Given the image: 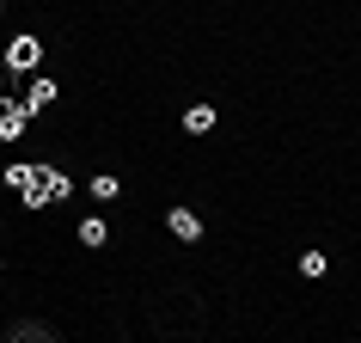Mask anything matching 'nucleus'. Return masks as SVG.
<instances>
[{
    "label": "nucleus",
    "mask_w": 361,
    "mask_h": 343,
    "mask_svg": "<svg viewBox=\"0 0 361 343\" xmlns=\"http://www.w3.org/2000/svg\"><path fill=\"white\" fill-rule=\"evenodd\" d=\"M6 184L25 196V209H49V203L74 196V178L56 172V166H6Z\"/></svg>",
    "instance_id": "obj_1"
},
{
    "label": "nucleus",
    "mask_w": 361,
    "mask_h": 343,
    "mask_svg": "<svg viewBox=\"0 0 361 343\" xmlns=\"http://www.w3.org/2000/svg\"><path fill=\"white\" fill-rule=\"evenodd\" d=\"M37 61H43V43L31 31H19V37L6 43V74H37Z\"/></svg>",
    "instance_id": "obj_2"
},
{
    "label": "nucleus",
    "mask_w": 361,
    "mask_h": 343,
    "mask_svg": "<svg viewBox=\"0 0 361 343\" xmlns=\"http://www.w3.org/2000/svg\"><path fill=\"white\" fill-rule=\"evenodd\" d=\"M31 116H37L31 104H19V98H6V111H0V141H19Z\"/></svg>",
    "instance_id": "obj_3"
},
{
    "label": "nucleus",
    "mask_w": 361,
    "mask_h": 343,
    "mask_svg": "<svg viewBox=\"0 0 361 343\" xmlns=\"http://www.w3.org/2000/svg\"><path fill=\"white\" fill-rule=\"evenodd\" d=\"M166 227H171V239H184V246H190V239H202V215H196V209H171Z\"/></svg>",
    "instance_id": "obj_4"
},
{
    "label": "nucleus",
    "mask_w": 361,
    "mask_h": 343,
    "mask_svg": "<svg viewBox=\"0 0 361 343\" xmlns=\"http://www.w3.org/2000/svg\"><path fill=\"white\" fill-rule=\"evenodd\" d=\"M184 129H190V135H209L214 129V104H190V111H184Z\"/></svg>",
    "instance_id": "obj_5"
},
{
    "label": "nucleus",
    "mask_w": 361,
    "mask_h": 343,
    "mask_svg": "<svg viewBox=\"0 0 361 343\" xmlns=\"http://www.w3.org/2000/svg\"><path fill=\"white\" fill-rule=\"evenodd\" d=\"M25 104H31V111H43V104H56V80H31V92H25Z\"/></svg>",
    "instance_id": "obj_6"
},
{
    "label": "nucleus",
    "mask_w": 361,
    "mask_h": 343,
    "mask_svg": "<svg viewBox=\"0 0 361 343\" xmlns=\"http://www.w3.org/2000/svg\"><path fill=\"white\" fill-rule=\"evenodd\" d=\"M6 337H13V343H49L56 331H49V325H13Z\"/></svg>",
    "instance_id": "obj_7"
},
{
    "label": "nucleus",
    "mask_w": 361,
    "mask_h": 343,
    "mask_svg": "<svg viewBox=\"0 0 361 343\" xmlns=\"http://www.w3.org/2000/svg\"><path fill=\"white\" fill-rule=\"evenodd\" d=\"M92 196H98V203H116V196H123V184H116L111 172H98V178H92Z\"/></svg>",
    "instance_id": "obj_8"
},
{
    "label": "nucleus",
    "mask_w": 361,
    "mask_h": 343,
    "mask_svg": "<svg viewBox=\"0 0 361 343\" xmlns=\"http://www.w3.org/2000/svg\"><path fill=\"white\" fill-rule=\"evenodd\" d=\"M324 270H331V258H324V251H306V258H300V276H312V282H319Z\"/></svg>",
    "instance_id": "obj_9"
},
{
    "label": "nucleus",
    "mask_w": 361,
    "mask_h": 343,
    "mask_svg": "<svg viewBox=\"0 0 361 343\" xmlns=\"http://www.w3.org/2000/svg\"><path fill=\"white\" fill-rule=\"evenodd\" d=\"M80 246H104V221H98V215H92V221H80Z\"/></svg>",
    "instance_id": "obj_10"
}]
</instances>
